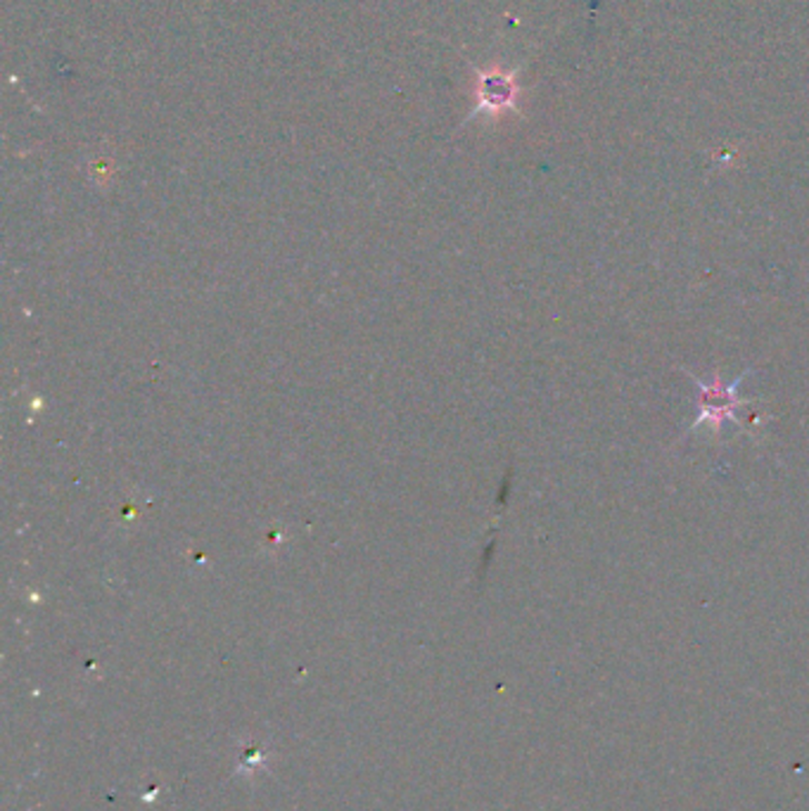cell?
<instances>
[{"mask_svg":"<svg viewBox=\"0 0 809 811\" xmlns=\"http://www.w3.org/2000/svg\"><path fill=\"white\" fill-rule=\"evenodd\" d=\"M750 373V370H746V373L741 378H736L731 384H725L719 382V378H715L712 382H702L698 378H693V382L700 387V397H698V403H700V415L696 418L693 425L689 428V434L691 432H698L700 428H710L715 434L725 428V422H736L733 413L738 409H743V406L748 401L738 399V384H741V380Z\"/></svg>","mask_w":809,"mask_h":811,"instance_id":"1","label":"cell"},{"mask_svg":"<svg viewBox=\"0 0 809 811\" xmlns=\"http://www.w3.org/2000/svg\"><path fill=\"white\" fill-rule=\"evenodd\" d=\"M480 102H478V112L482 110H506L513 104L516 98V88H513V79L503 77V74H495V72H482L480 74Z\"/></svg>","mask_w":809,"mask_h":811,"instance_id":"2","label":"cell"}]
</instances>
